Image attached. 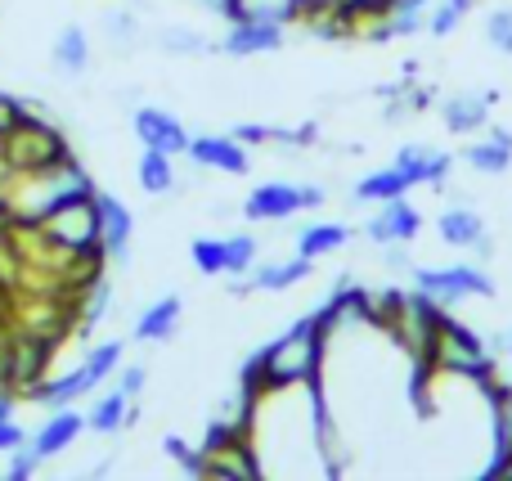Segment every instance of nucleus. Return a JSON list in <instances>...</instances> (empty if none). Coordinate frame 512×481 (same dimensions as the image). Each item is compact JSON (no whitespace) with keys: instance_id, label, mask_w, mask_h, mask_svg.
Returning <instances> with one entry per match:
<instances>
[{"instance_id":"nucleus-25","label":"nucleus","mask_w":512,"mask_h":481,"mask_svg":"<svg viewBox=\"0 0 512 481\" xmlns=\"http://www.w3.org/2000/svg\"><path fill=\"white\" fill-rule=\"evenodd\" d=\"M135 185H140L149 198H171L180 185L176 158H171V153H158V149H140V158H135Z\"/></svg>"},{"instance_id":"nucleus-33","label":"nucleus","mask_w":512,"mask_h":481,"mask_svg":"<svg viewBox=\"0 0 512 481\" xmlns=\"http://www.w3.org/2000/svg\"><path fill=\"white\" fill-rule=\"evenodd\" d=\"M189 261H194V270L207 279L225 275V239H194L189 243Z\"/></svg>"},{"instance_id":"nucleus-36","label":"nucleus","mask_w":512,"mask_h":481,"mask_svg":"<svg viewBox=\"0 0 512 481\" xmlns=\"http://www.w3.org/2000/svg\"><path fill=\"white\" fill-rule=\"evenodd\" d=\"M41 468H45V464H41V459H36L27 446H18L14 455H5V477H9V481H32L36 473H41Z\"/></svg>"},{"instance_id":"nucleus-7","label":"nucleus","mask_w":512,"mask_h":481,"mask_svg":"<svg viewBox=\"0 0 512 481\" xmlns=\"http://www.w3.org/2000/svg\"><path fill=\"white\" fill-rule=\"evenodd\" d=\"M328 203V189L315 180H265L243 198V216L252 225H279L301 212H319Z\"/></svg>"},{"instance_id":"nucleus-38","label":"nucleus","mask_w":512,"mask_h":481,"mask_svg":"<svg viewBox=\"0 0 512 481\" xmlns=\"http://www.w3.org/2000/svg\"><path fill=\"white\" fill-rule=\"evenodd\" d=\"M27 437H32V432H27L18 419H0V459L14 455L18 446H27Z\"/></svg>"},{"instance_id":"nucleus-5","label":"nucleus","mask_w":512,"mask_h":481,"mask_svg":"<svg viewBox=\"0 0 512 481\" xmlns=\"http://www.w3.org/2000/svg\"><path fill=\"white\" fill-rule=\"evenodd\" d=\"M32 234L36 243H45L50 252H59L63 261H86V266H104V234H99V203L95 194L77 198V203L50 212L36 230H18Z\"/></svg>"},{"instance_id":"nucleus-29","label":"nucleus","mask_w":512,"mask_h":481,"mask_svg":"<svg viewBox=\"0 0 512 481\" xmlns=\"http://www.w3.org/2000/svg\"><path fill=\"white\" fill-rule=\"evenodd\" d=\"M239 18H265V23L301 27L306 23V5L301 0H239Z\"/></svg>"},{"instance_id":"nucleus-37","label":"nucleus","mask_w":512,"mask_h":481,"mask_svg":"<svg viewBox=\"0 0 512 481\" xmlns=\"http://www.w3.org/2000/svg\"><path fill=\"white\" fill-rule=\"evenodd\" d=\"M382 266L391 270V275H414V252H409V243H382Z\"/></svg>"},{"instance_id":"nucleus-28","label":"nucleus","mask_w":512,"mask_h":481,"mask_svg":"<svg viewBox=\"0 0 512 481\" xmlns=\"http://www.w3.org/2000/svg\"><path fill=\"white\" fill-rule=\"evenodd\" d=\"M108 311H113V288H108V279L95 270V279H90L86 288H77V324H81V338H86L95 324H104Z\"/></svg>"},{"instance_id":"nucleus-11","label":"nucleus","mask_w":512,"mask_h":481,"mask_svg":"<svg viewBox=\"0 0 512 481\" xmlns=\"http://www.w3.org/2000/svg\"><path fill=\"white\" fill-rule=\"evenodd\" d=\"M131 135L140 140V149H158V153H171V158L189 153V140H194L189 126L162 104H135L131 108Z\"/></svg>"},{"instance_id":"nucleus-24","label":"nucleus","mask_w":512,"mask_h":481,"mask_svg":"<svg viewBox=\"0 0 512 481\" xmlns=\"http://www.w3.org/2000/svg\"><path fill=\"white\" fill-rule=\"evenodd\" d=\"M346 243H351V225L346 221H315V225H301L297 230L292 252H301V257H310V261H324V257H333V252H342Z\"/></svg>"},{"instance_id":"nucleus-19","label":"nucleus","mask_w":512,"mask_h":481,"mask_svg":"<svg viewBox=\"0 0 512 481\" xmlns=\"http://www.w3.org/2000/svg\"><path fill=\"white\" fill-rule=\"evenodd\" d=\"M315 275V261L301 257V252H288V257H274V261H256L248 270V284L252 293H288V288L306 284Z\"/></svg>"},{"instance_id":"nucleus-31","label":"nucleus","mask_w":512,"mask_h":481,"mask_svg":"<svg viewBox=\"0 0 512 481\" xmlns=\"http://www.w3.org/2000/svg\"><path fill=\"white\" fill-rule=\"evenodd\" d=\"M256 261H261V239H256V234H230V239H225V275H248V270L256 266Z\"/></svg>"},{"instance_id":"nucleus-41","label":"nucleus","mask_w":512,"mask_h":481,"mask_svg":"<svg viewBox=\"0 0 512 481\" xmlns=\"http://www.w3.org/2000/svg\"><path fill=\"white\" fill-rule=\"evenodd\" d=\"M234 135H239L248 149H252V144H270V126H265V122H243V126H234Z\"/></svg>"},{"instance_id":"nucleus-15","label":"nucleus","mask_w":512,"mask_h":481,"mask_svg":"<svg viewBox=\"0 0 512 481\" xmlns=\"http://www.w3.org/2000/svg\"><path fill=\"white\" fill-rule=\"evenodd\" d=\"M495 104H499V90H459V95H445L441 126L450 135H459V140H472V135H481L495 122V117H490Z\"/></svg>"},{"instance_id":"nucleus-43","label":"nucleus","mask_w":512,"mask_h":481,"mask_svg":"<svg viewBox=\"0 0 512 481\" xmlns=\"http://www.w3.org/2000/svg\"><path fill=\"white\" fill-rule=\"evenodd\" d=\"M301 5H306V18H310V14H324V9H333L337 0H301Z\"/></svg>"},{"instance_id":"nucleus-16","label":"nucleus","mask_w":512,"mask_h":481,"mask_svg":"<svg viewBox=\"0 0 512 481\" xmlns=\"http://www.w3.org/2000/svg\"><path fill=\"white\" fill-rule=\"evenodd\" d=\"M418 234H423V212L409 203V194L378 203V212L364 221V239L373 248H382V243H414Z\"/></svg>"},{"instance_id":"nucleus-42","label":"nucleus","mask_w":512,"mask_h":481,"mask_svg":"<svg viewBox=\"0 0 512 481\" xmlns=\"http://www.w3.org/2000/svg\"><path fill=\"white\" fill-rule=\"evenodd\" d=\"M14 410H18V392L0 387V419H14Z\"/></svg>"},{"instance_id":"nucleus-10","label":"nucleus","mask_w":512,"mask_h":481,"mask_svg":"<svg viewBox=\"0 0 512 481\" xmlns=\"http://www.w3.org/2000/svg\"><path fill=\"white\" fill-rule=\"evenodd\" d=\"M45 365H50V338L45 333H14L5 338V383L9 392L32 396L45 383Z\"/></svg>"},{"instance_id":"nucleus-30","label":"nucleus","mask_w":512,"mask_h":481,"mask_svg":"<svg viewBox=\"0 0 512 481\" xmlns=\"http://www.w3.org/2000/svg\"><path fill=\"white\" fill-rule=\"evenodd\" d=\"M162 455H167L185 477H207V455H203V446H189L180 432H167V437H162Z\"/></svg>"},{"instance_id":"nucleus-20","label":"nucleus","mask_w":512,"mask_h":481,"mask_svg":"<svg viewBox=\"0 0 512 481\" xmlns=\"http://www.w3.org/2000/svg\"><path fill=\"white\" fill-rule=\"evenodd\" d=\"M180 320H185V297L180 293H162L135 315V342H171L180 333Z\"/></svg>"},{"instance_id":"nucleus-2","label":"nucleus","mask_w":512,"mask_h":481,"mask_svg":"<svg viewBox=\"0 0 512 481\" xmlns=\"http://www.w3.org/2000/svg\"><path fill=\"white\" fill-rule=\"evenodd\" d=\"M95 176L86 171V162L77 153L59 162H45V167H32V171H18L0 185V221L14 225V230H36L50 212L59 207L77 203V198H90L95 194Z\"/></svg>"},{"instance_id":"nucleus-32","label":"nucleus","mask_w":512,"mask_h":481,"mask_svg":"<svg viewBox=\"0 0 512 481\" xmlns=\"http://www.w3.org/2000/svg\"><path fill=\"white\" fill-rule=\"evenodd\" d=\"M99 27H104L108 45H117V50H131V45H140V32H144L135 9H108Z\"/></svg>"},{"instance_id":"nucleus-40","label":"nucleus","mask_w":512,"mask_h":481,"mask_svg":"<svg viewBox=\"0 0 512 481\" xmlns=\"http://www.w3.org/2000/svg\"><path fill=\"white\" fill-rule=\"evenodd\" d=\"M14 104H18L14 95H0V149H5V126L14 122ZM5 180H9V171H5V162H0V185H5Z\"/></svg>"},{"instance_id":"nucleus-12","label":"nucleus","mask_w":512,"mask_h":481,"mask_svg":"<svg viewBox=\"0 0 512 481\" xmlns=\"http://www.w3.org/2000/svg\"><path fill=\"white\" fill-rule=\"evenodd\" d=\"M95 203H99V234H104V261L126 270L131 266V243H135V212L113 189H95Z\"/></svg>"},{"instance_id":"nucleus-21","label":"nucleus","mask_w":512,"mask_h":481,"mask_svg":"<svg viewBox=\"0 0 512 481\" xmlns=\"http://www.w3.org/2000/svg\"><path fill=\"white\" fill-rule=\"evenodd\" d=\"M50 63H54V72L68 81L86 77L90 63H95V45H90L86 27H77V23L59 27V36H54V45H50Z\"/></svg>"},{"instance_id":"nucleus-4","label":"nucleus","mask_w":512,"mask_h":481,"mask_svg":"<svg viewBox=\"0 0 512 481\" xmlns=\"http://www.w3.org/2000/svg\"><path fill=\"white\" fill-rule=\"evenodd\" d=\"M122 360H126V342H122V338L86 342V356H81L72 369H63L59 378H45V383L36 387L27 401L45 405V410H68V405H77V401H86V396H95L99 387L108 383V378H117Z\"/></svg>"},{"instance_id":"nucleus-44","label":"nucleus","mask_w":512,"mask_h":481,"mask_svg":"<svg viewBox=\"0 0 512 481\" xmlns=\"http://www.w3.org/2000/svg\"><path fill=\"white\" fill-rule=\"evenodd\" d=\"M495 351H499V356H508V360H512V329L504 333V338H499V347H495Z\"/></svg>"},{"instance_id":"nucleus-34","label":"nucleus","mask_w":512,"mask_h":481,"mask_svg":"<svg viewBox=\"0 0 512 481\" xmlns=\"http://www.w3.org/2000/svg\"><path fill=\"white\" fill-rule=\"evenodd\" d=\"M486 45L495 54L512 59V5H495L486 14Z\"/></svg>"},{"instance_id":"nucleus-6","label":"nucleus","mask_w":512,"mask_h":481,"mask_svg":"<svg viewBox=\"0 0 512 481\" xmlns=\"http://www.w3.org/2000/svg\"><path fill=\"white\" fill-rule=\"evenodd\" d=\"M409 284L418 293H427L436 306L454 311V306H468V302H495L499 284L495 275L486 270V261H450V266H414Z\"/></svg>"},{"instance_id":"nucleus-1","label":"nucleus","mask_w":512,"mask_h":481,"mask_svg":"<svg viewBox=\"0 0 512 481\" xmlns=\"http://www.w3.org/2000/svg\"><path fill=\"white\" fill-rule=\"evenodd\" d=\"M324 360H328V329L315 315H301L297 324L279 333L274 342H265L261 351H252L243 360V392L261 396L274 387H310L324 383Z\"/></svg>"},{"instance_id":"nucleus-13","label":"nucleus","mask_w":512,"mask_h":481,"mask_svg":"<svg viewBox=\"0 0 512 481\" xmlns=\"http://www.w3.org/2000/svg\"><path fill=\"white\" fill-rule=\"evenodd\" d=\"M288 41L283 23H265V18H234L221 32V54L225 59H256V54H279Z\"/></svg>"},{"instance_id":"nucleus-27","label":"nucleus","mask_w":512,"mask_h":481,"mask_svg":"<svg viewBox=\"0 0 512 481\" xmlns=\"http://www.w3.org/2000/svg\"><path fill=\"white\" fill-rule=\"evenodd\" d=\"M409 176L400 167H378V171H369V176H360L355 180V189H351V203H387V198H400V194H409Z\"/></svg>"},{"instance_id":"nucleus-9","label":"nucleus","mask_w":512,"mask_h":481,"mask_svg":"<svg viewBox=\"0 0 512 481\" xmlns=\"http://www.w3.org/2000/svg\"><path fill=\"white\" fill-rule=\"evenodd\" d=\"M436 239L454 252H472V261H490L495 257V239H490L486 216L472 203H450L436 216Z\"/></svg>"},{"instance_id":"nucleus-26","label":"nucleus","mask_w":512,"mask_h":481,"mask_svg":"<svg viewBox=\"0 0 512 481\" xmlns=\"http://www.w3.org/2000/svg\"><path fill=\"white\" fill-rule=\"evenodd\" d=\"M158 50L171 54V59H207V54H221V41H212V36H203L198 27H185V23H167L158 27Z\"/></svg>"},{"instance_id":"nucleus-18","label":"nucleus","mask_w":512,"mask_h":481,"mask_svg":"<svg viewBox=\"0 0 512 481\" xmlns=\"http://www.w3.org/2000/svg\"><path fill=\"white\" fill-rule=\"evenodd\" d=\"M81 432H86V414H81L77 405H68V410H50V419L27 437V450H32L41 464H50V459L68 455L72 441H77Z\"/></svg>"},{"instance_id":"nucleus-39","label":"nucleus","mask_w":512,"mask_h":481,"mask_svg":"<svg viewBox=\"0 0 512 481\" xmlns=\"http://www.w3.org/2000/svg\"><path fill=\"white\" fill-rule=\"evenodd\" d=\"M189 5H198L203 14L221 18V23H234V18H239V0H189Z\"/></svg>"},{"instance_id":"nucleus-23","label":"nucleus","mask_w":512,"mask_h":481,"mask_svg":"<svg viewBox=\"0 0 512 481\" xmlns=\"http://www.w3.org/2000/svg\"><path fill=\"white\" fill-rule=\"evenodd\" d=\"M131 423H135V405L117 383H113V392H104L86 410V432H95V437H117V432L131 428Z\"/></svg>"},{"instance_id":"nucleus-22","label":"nucleus","mask_w":512,"mask_h":481,"mask_svg":"<svg viewBox=\"0 0 512 481\" xmlns=\"http://www.w3.org/2000/svg\"><path fill=\"white\" fill-rule=\"evenodd\" d=\"M207 477H225V481L265 477V464H261V455H256V441L239 437V441H230V446L212 450V455H207Z\"/></svg>"},{"instance_id":"nucleus-14","label":"nucleus","mask_w":512,"mask_h":481,"mask_svg":"<svg viewBox=\"0 0 512 481\" xmlns=\"http://www.w3.org/2000/svg\"><path fill=\"white\" fill-rule=\"evenodd\" d=\"M185 158L198 171H216V176H248L252 171V149L239 135H194Z\"/></svg>"},{"instance_id":"nucleus-8","label":"nucleus","mask_w":512,"mask_h":481,"mask_svg":"<svg viewBox=\"0 0 512 481\" xmlns=\"http://www.w3.org/2000/svg\"><path fill=\"white\" fill-rule=\"evenodd\" d=\"M391 167H400L409 176L414 189H432V194H445L450 189V176L459 167V153L450 149H436V144H423V140H409L391 153Z\"/></svg>"},{"instance_id":"nucleus-17","label":"nucleus","mask_w":512,"mask_h":481,"mask_svg":"<svg viewBox=\"0 0 512 481\" xmlns=\"http://www.w3.org/2000/svg\"><path fill=\"white\" fill-rule=\"evenodd\" d=\"M459 167L477 171V176H508L512 171V131L490 122L481 135H472L459 149Z\"/></svg>"},{"instance_id":"nucleus-35","label":"nucleus","mask_w":512,"mask_h":481,"mask_svg":"<svg viewBox=\"0 0 512 481\" xmlns=\"http://www.w3.org/2000/svg\"><path fill=\"white\" fill-rule=\"evenodd\" d=\"M117 387H122L131 401H140V396L149 392V365H140V360H122V369H117Z\"/></svg>"},{"instance_id":"nucleus-3","label":"nucleus","mask_w":512,"mask_h":481,"mask_svg":"<svg viewBox=\"0 0 512 481\" xmlns=\"http://www.w3.org/2000/svg\"><path fill=\"white\" fill-rule=\"evenodd\" d=\"M495 347H490L486 338H481L477 329H468V324H459L450 311L441 315V324H436V338L432 347H427L423 365H418V374H450V378H468V383H490L495 374Z\"/></svg>"}]
</instances>
